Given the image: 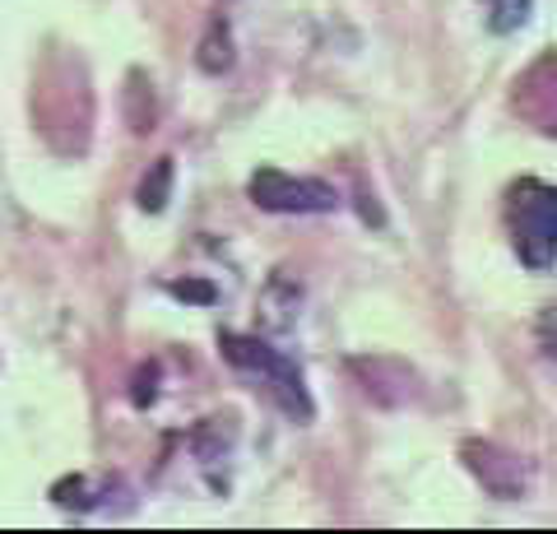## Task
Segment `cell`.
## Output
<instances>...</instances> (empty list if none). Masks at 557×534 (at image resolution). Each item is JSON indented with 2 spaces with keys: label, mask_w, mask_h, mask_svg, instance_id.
<instances>
[{
  "label": "cell",
  "mask_w": 557,
  "mask_h": 534,
  "mask_svg": "<svg viewBox=\"0 0 557 534\" xmlns=\"http://www.w3.org/2000/svg\"><path fill=\"white\" fill-rule=\"evenodd\" d=\"M507 214H511V233H516V256L534 274H544L557 256V191L534 177L516 182Z\"/></svg>",
  "instance_id": "1"
},
{
  "label": "cell",
  "mask_w": 557,
  "mask_h": 534,
  "mask_svg": "<svg viewBox=\"0 0 557 534\" xmlns=\"http://www.w3.org/2000/svg\"><path fill=\"white\" fill-rule=\"evenodd\" d=\"M219 353L228 358L233 368H242V372H256V376H265L270 382V390H274V400L284 405L293 419H311V395H307V382H302V372L288 363L278 349H270V344H260V339H251V335H219Z\"/></svg>",
  "instance_id": "2"
},
{
  "label": "cell",
  "mask_w": 557,
  "mask_h": 534,
  "mask_svg": "<svg viewBox=\"0 0 557 534\" xmlns=\"http://www.w3.org/2000/svg\"><path fill=\"white\" fill-rule=\"evenodd\" d=\"M247 191L260 210H270V214H330V210H339V191L330 182L293 177V172H278V167L251 172Z\"/></svg>",
  "instance_id": "3"
},
{
  "label": "cell",
  "mask_w": 557,
  "mask_h": 534,
  "mask_svg": "<svg viewBox=\"0 0 557 534\" xmlns=\"http://www.w3.org/2000/svg\"><path fill=\"white\" fill-rule=\"evenodd\" d=\"M465 464L497 497H507V488H511V497L525 488V464H520L516 456H507V451H497V446H487V442H465Z\"/></svg>",
  "instance_id": "4"
},
{
  "label": "cell",
  "mask_w": 557,
  "mask_h": 534,
  "mask_svg": "<svg viewBox=\"0 0 557 534\" xmlns=\"http://www.w3.org/2000/svg\"><path fill=\"white\" fill-rule=\"evenodd\" d=\"M168 196H172V159H159L149 177L139 182V210H145V214H159L163 204H168Z\"/></svg>",
  "instance_id": "5"
},
{
  "label": "cell",
  "mask_w": 557,
  "mask_h": 534,
  "mask_svg": "<svg viewBox=\"0 0 557 534\" xmlns=\"http://www.w3.org/2000/svg\"><path fill=\"white\" fill-rule=\"evenodd\" d=\"M228 65H233V42H228V28L214 24V28H209V38H205V47H200V71L219 75V71H228Z\"/></svg>",
  "instance_id": "6"
},
{
  "label": "cell",
  "mask_w": 557,
  "mask_h": 534,
  "mask_svg": "<svg viewBox=\"0 0 557 534\" xmlns=\"http://www.w3.org/2000/svg\"><path fill=\"white\" fill-rule=\"evenodd\" d=\"M530 10H534V0H493V28L511 33L530 20Z\"/></svg>",
  "instance_id": "7"
},
{
  "label": "cell",
  "mask_w": 557,
  "mask_h": 534,
  "mask_svg": "<svg viewBox=\"0 0 557 534\" xmlns=\"http://www.w3.org/2000/svg\"><path fill=\"white\" fill-rule=\"evenodd\" d=\"M172 293H177V298H200V302L214 298V293H209L205 284H172Z\"/></svg>",
  "instance_id": "8"
}]
</instances>
